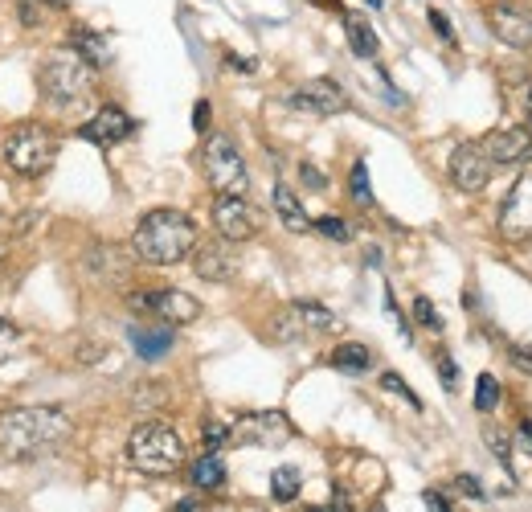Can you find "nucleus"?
Returning <instances> with one entry per match:
<instances>
[{
  "instance_id": "6",
  "label": "nucleus",
  "mask_w": 532,
  "mask_h": 512,
  "mask_svg": "<svg viewBox=\"0 0 532 512\" xmlns=\"http://www.w3.org/2000/svg\"><path fill=\"white\" fill-rule=\"evenodd\" d=\"M201 168H205V181L217 197H246L250 193V168H246V160L230 136H221V132L205 136Z\"/></svg>"
},
{
  "instance_id": "19",
  "label": "nucleus",
  "mask_w": 532,
  "mask_h": 512,
  "mask_svg": "<svg viewBox=\"0 0 532 512\" xmlns=\"http://www.w3.org/2000/svg\"><path fill=\"white\" fill-rule=\"evenodd\" d=\"M131 345H136V353H140L144 361H160V357L176 345V332H172V324H160V328L136 324V328H131Z\"/></svg>"
},
{
  "instance_id": "15",
  "label": "nucleus",
  "mask_w": 532,
  "mask_h": 512,
  "mask_svg": "<svg viewBox=\"0 0 532 512\" xmlns=\"http://www.w3.org/2000/svg\"><path fill=\"white\" fill-rule=\"evenodd\" d=\"M500 234L508 242H532V177H520L500 205Z\"/></svg>"
},
{
  "instance_id": "45",
  "label": "nucleus",
  "mask_w": 532,
  "mask_h": 512,
  "mask_svg": "<svg viewBox=\"0 0 532 512\" xmlns=\"http://www.w3.org/2000/svg\"><path fill=\"white\" fill-rule=\"evenodd\" d=\"M520 435H524V443H528V447H532V422H528V418H524V422H520Z\"/></svg>"
},
{
  "instance_id": "32",
  "label": "nucleus",
  "mask_w": 532,
  "mask_h": 512,
  "mask_svg": "<svg viewBox=\"0 0 532 512\" xmlns=\"http://www.w3.org/2000/svg\"><path fill=\"white\" fill-rule=\"evenodd\" d=\"M414 320L422 328H430V332H442V316H438V308L426 300V295H414Z\"/></svg>"
},
{
  "instance_id": "12",
  "label": "nucleus",
  "mask_w": 532,
  "mask_h": 512,
  "mask_svg": "<svg viewBox=\"0 0 532 512\" xmlns=\"http://www.w3.org/2000/svg\"><path fill=\"white\" fill-rule=\"evenodd\" d=\"M131 132H136V119H131L123 107H115V103H103L91 119L78 127V136L86 144H95V148H115V144L131 140Z\"/></svg>"
},
{
  "instance_id": "29",
  "label": "nucleus",
  "mask_w": 532,
  "mask_h": 512,
  "mask_svg": "<svg viewBox=\"0 0 532 512\" xmlns=\"http://www.w3.org/2000/svg\"><path fill=\"white\" fill-rule=\"evenodd\" d=\"M381 390H389V394H397L402 402H410L414 410H422V398L406 386V377H402V373H393V369H389V373H381Z\"/></svg>"
},
{
  "instance_id": "10",
  "label": "nucleus",
  "mask_w": 532,
  "mask_h": 512,
  "mask_svg": "<svg viewBox=\"0 0 532 512\" xmlns=\"http://www.w3.org/2000/svg\"><path fill=\"white\" fill-rule=\"evenodd\" d=\"M213 230L226 242H250L262 230V213L246 197H217L213 201Z\"/></svg>"
},
{
  "instance_id": "22",
  "label": "nucleus",
  "mask_w": 532,
  "mask_h": 512,
  "mask_svg": "<svg viewBox=\"0 0 532 512\" xmlns=\"http://www.w3.org/2000/svg\"><path fill=\"white\" fill-rule=\"evenodd\" d=\"M332 365L340 373H369L373 369V349L361 345V340H344V345H336V353H332Z\"/></svg>"
},
{
  "instance_id": "34",
  "label": "nucleus",
  "mask_w": 532,
  "mask_h": 512,
  "mask_svg": "<svg viewBox=\"0 0 532 512\" xmlns=\"http://www.w3.org/2000/svg\"><path fill=\"white\" fill-rule=\"evenodd\" d=\"M201 439H205V447L209 451H217V447H226L230 439H234V431L226 422H205V431H201Z\"/></svg>"
},
{
  "instance_id": "14",
  "label": "nucleus",
  "mask_w": 532,
  "mask_h": 512,
  "mask_svg": "<svg viewBox=\"0 0 532 512\" xmlns=\"http://www.w3.org/2000/svg\"><path fill=\"white\" fill-rule=\"evenodd\" d=\"M487 25L492 33L512 50H528L532 46V9L528 5H516V0H496L487 9Z\"/></svg>"
},
{
  "instance_id": "4",
  "label": "nucleus",
  "mask_w": 532,
  "mask_h": 512,
  "mask_svg": "<svg viewBox=\"0 0 532 512\" xmlns=\"http://www.w3.org/2000/svg\"><path fill=\"white\" fill-rule=\"evenodd\" d=\"M58 152H62V136L41 119L13 123L5 140H0V164L21 181H41L58 164Z\"/></svg>"
},
{
  "instance_id": "41",
  "label": "nucleus",
  "mask_w": 532,
  "mask_h": 512,
  "mask_svg": "<svg viewBox=\"0 0 532 512\" xmlns=\"http://www.w3.org/2000/svg\"><path fill=\"white\" fill-rule=\"evenodd\" d=\"M422 500H426V508H430V512H451V500L442 496L438 488H426V492H422Z\"/></svg>"
},
{
  "instance_id": "38",
  "label": "nucleus",
  "mask_w": 532,
  "mask_h": 512,
  "mask_svg": "<svg viewBox=\"0 0 532 512\" xmlns=\"http://www.w3.org/2000/svg\"><path fill=\"white\" fill-rule=\"evenodd\" d=\"M426 21H430V29L442 37V41H451V46H455V25L447 21V13H438V9H430L426 13Z\"/></svg>"
},
{
  "instance_id": "42",
  "label": "nucleus",
  "mask_w": 532,
  "mask_h": 512,
  "mask_svg": "<svg viewBox=\"0 0 532 512\" xmlns=\"http://www.w3.org/2000/svg\"><path fill=\"white\" fill-rule=\"evenodd\" d=\"M512 365L520 373H532V345H512Z\"/></svg>"
},
{
  "instance_id": "13",
  "label": "nucleus",
  "mask_w": 532,
  "mask_h": 512,
  "mask_svg": "<svg viewBox=\"0 0 532 512\" xmlns=\"http://www.w3.org/2000/svg\"><path fill=\"white\" fill-rule=\"evenodd\" d=\"M287 107L324 119V115H340V111L348 107V95H344L340 82H332V78H307L303 87H295V91L287 95Z\"/></svg>"
},
{
  "instance_id": "23",
  "label": "nucleus",
  "mask_w": 532,
  "mask_h": 512,
  "mask_svg": "<svg viewBox=\"0 0 532 512\" xmlns=\"http://www.w3.org/2000/svg\"><path fill=\"white\" fill-rule=\"evenodd\" d=\"M86 271L99 275V279H123L127 263H123V250L119 246H95L86 254Z\"/></svg>"
},
{
  "instance_id": "17",
  "label": "nucleus",
  "mask_w": 532,
  "mask_h": 512,
  "mask_svg": "<svg viewBox=\"0 0 532 512\" xmlns=\"http://www.w3.org/2000/svg\"><path fill=\"white\" fill-rule=\"evenodd\" d=\"M234 242L226 238H217L209 246H197L193 250V271L205 279V283H230L238 275V254L230 250Z\"/></svg>"
},
{
  "instance_id": "5",
  "label": "nucleus",
  "mask_w": 532,
  "mask_h": 512,
  "mask_svg": "<svg viewBox=\"0 0 532 512\" xmlns=\"http://www.w3.org/2000/svg\"><path fill=\"white\" fill-rule=\"evenodd\" d=\"M127 459L144 476H172V472H181V463H185V443L168 422L144 418L131 426V435H127Z\"/></svg>"
},
{
  "instance_id": "3",
  "label": "nucleus",
  "mask_w": 532,
  "mask_h": 512,
  "mask_svg": "<svg viewBox=\"0 0 532 512\" xmlns=\"http://www.w3.org/2000/svg\"><path fill=\"white\" fill-rule=\"evenodd\" d=\"M37 87L50 99V107H58V111L82 107L99 91V66L86 62L74 46H54L37 66Z\"/></svg>"
},
{
  "instance_id": "37",
  "label": "nucleus",
  "mask_w": 532,
  "mask_h": 512,
  "mask_svg": "<svg viewBox=\"0 0 532 512\" xmlns=\"http://www.w3.org/2000/svg\"><path fill=\"white\" fill-rule=\"evenodd\" d=\"M209 127H213V107H209V99H197V107H193V132L209 136Z\"/></svg>"
},
{
  "instance_id": "44",
  "label": "nucleus",
  "mask_w": 532,
  "mask_h": 512,
  "mask_svg": "<svg viewBox=\"0 0 532 512\" xmlns=\"http://www.w3.org/2000/svg\"><path fill=\"white\" fill-rule=\"evenodd\" d=\"M226 62H230V70H238V74H254V70H258L254 58H238V54H230V50H226Z\"/></svg>"
},
{
  "instance_id": "8",
  "label": "nucleus",
  "mask_w": 532,
  "mask_h": 512,
  "mask_svg": "<svg viewBox=\"0 0 532 512\" xmlns=\"http://www.w3.org/2000/svg\"><path fill=\"white\" fill-rule=\"evenodd\" d=\"M234 439L246 443V447H266V451H275V447H287L295 439V426L283 410H254L246 418H238L234 426Z\"/></svg>"
},
{
  "instance_id": "24",
  "label": "nucleus",
  "mask_w": 532,
  "mask_h": 512,
  "mask_svg": "<svg viewBox=\"0 0 532 512\" xmlns=\"http://www.w3.org/2000/svg\"><path fill=\"white\" fill-rule=\"evenodd\" d=\"M193 484L201 488V492H213V488H221L226 484V463H221V455L217 451H205L197 463H193Z\"/></svg>"
},
{
  "instance_id": "28",
  "label": "nucleus",
  "mask_w": 532,
  "mask_h": 512,
  "mask_svg": "<svg viewBox=\"0 0 532 512\" xmlns=\"http://www.w3.org/2000/svg\"><path fill=\"white\" fill-rule=\"evenodd\" d=\"M496 406H500V381L492 373H479V381H475V410L492 414Z\"/></svg>"
},
{
  "instance_id": "40",
  "label": "nucleus",
  "mask_w": 532,
  "mask_h": 512,
  "mask_svg": "<svg viewBox=\"0 0 532 512\" xmlns=\"http://www.w3.org/2000/svg\"><path fill=\"white\" fill-rule=\"evenodd\" d=\"M455 488H459L467 500H483V484H479L475 476H459V480H455Z\"/></svg>"
},
{
  "instance_id": "31",
  "label": "nucleus",
  "mask_w": 532,
  "mask_h": 512,
  "mask_svg": "<svg viewBox=\"0 0 532 512\" xmlns=\"http://www.w3.org/2000/svg\"><path fill=\"white\" fill-rule=\"evenodd\" d=\"M312 230H316V234H324L328 242H352L348 222H344V218H332V213H328V218H320V222H312Z\"/></svg>"
},
{
  "instance_id": "1",
  "label": "nucleus",
  "mask_w": 532,
  "mask_h": 512,
  "mask_svg": "<svg viewBox=\"0 0 532 512\" xmlns=\"http://www.w3.org/2000/svg\"><path fill=\"white\" fill-rule=\"evenodd\" d=\"M70 439V414L58 406H17L0 414V455L29 463Z\"/></svg>"
},
{
  "instance_id": "27",
  "label": "nucleus",
  "mask_w": 532,
  "mask_h": 512,
  "mask_svg": "<svg viewBox=\"0 0 532 512\" xmlns=\"http://www.w3.org/2000/svg\"><path fill=\"white\" fill-rule=\"evenodd\" d=\"M348 193H352V201H357L361 209L373 205V185H369V164H365V160L352 164V173H348Z\"/></svg>"
},
{
  "instance_id": "21",
  "label": "nucleus",
  "mask_w": 532,
  "mask_h": 512,
  "mask_svg": "<svg viewBox=\"0 0 532 512\" xmlns=\"http://www.w3.org/2000/svg\"><path fill=\"white\" fill-rule=\"evenodd\" d=\"M66 46H74L86 62H95L99 70L107 66V58H111V50H107V41H103V33H95V29H86V25H74L70 29V41Z\"/></svg>"
},
{
  "instance_id": "2",
  "label": "nucleus",
  "mask_w": 532,
  "mask_h": 512,
  "mask_svg": "<svg viewBox=\"0 0 532 512\" xmlns=\"http://www.w3.org/2000/svg\"><path fill=\"white\" fill-rule=\"evenodd\" d=\"M131 250L148 267H176L197 250V222L181 209H152L136 222Z\"/></svg>"
},
{
  "instance_id": "47",
  "label": "nucleus",
  "mask_w": 532,
  "mask_h": 512,
  "mask_svg": "<svg viewBox=\"0 0 532 512\" xmlns=\"http://www.w3.org/2000/svg\"><path fill=\"white\" fill-rule=\"evenodd\" d=\"M528 115H532V95H528Z\"/></svg>"
},
{
  "instance_id": "30",
  "label": "nucleus",
  "mask_w": 532,
  "mask_h": 512,
  "mask_svg": "<svg viewBox=\"0 0 532 512\" xmlns=\"http://www.w3.org/2000/svg\"><path fill=\"white\" fill-rule=\"evenodd\" d=\"M483 443L496 451V459L504 467H512V447H508V435H504V426H483Z\"/></svg>"
},
{
  "instance_id": "20",
  "label": "nucleus",
  "mask_w": 532,
  "mask_h": 512,
  "mask_svg": "<svg viewBox=\"0 0 532 512\" xmlns=\"http://www.w3.org/2000/svg\"><path fill=\"white\" fill-rule=\"evenodd\" d=\"M344 33H348V50L357 54V58H377L381 41H377L373 25H369L361 13H344Z\"/></svg>"
},
{
  "instance_id": "7",
  "label": "nucleus",
  "mask_w": 532,
  "mask_h": 512,
  "mask_svg": "<svg viewBox=\"0 0 532 512\" xmlns=\"http://www.w3.org/2000/svg\"><path fill=\"white\" fill-rule=\"evenodd\" d=\"M131 312H144V316H156L160 324H193L201 316V300L181 287H160V291H131Z\"/></svg>"
},
{
  "instance_id": "33",
  "label": "nucleus",
  "mask_w": 532,
  "mask_h": 512,
  "mask_svg": "<svg viewBox=\"0 0 532 512\" xmlns=\"http://www.w3.org/2000/svg\"><path fill=\"white\" fill-rule=\"evenodd\" d=\"M21 349V328L13 320H0V361L13 357Z\"/></svg>"
},
{
  "instance_id": "26",
  "label": "nucleus",
  "mask_w": 532,
  "mask_h": 512,
  "mask_svg": "<svg viewBox=\"0 0 532 512\" xmlns=\"http://www.w3.org/2000/svg\"><path fill=\"white\" fill-rule=\"evenodd\" d=\"M299 488H303V476L295 472V467H275V476H271V496H275L279 504L295 500Z\"/></svg>"
},
{
  "instance_id": "43",
  "label": "nucleus",
  "mask_w": 532,
  "mask_h": 512,
  "mask_svg": "<svg viewBox=\"0 0 532 512\" xmlns=\"http://www.w3.org/2000/svg\"><path fill=\"white\" fill-rule=\"evenodd\" d=\"M307 512H352V504H348V496H344V492H336L328 504H320V508H307Z\"/></svg>"
},
{
  "instance_id": "46",
  "label": "nucleus",
  "mask_w": 532,
  "mask_h": 512,
  "mask_svg": "<svg viewBox=\"0 0 532 512\" xmlns=\"http://www.w3.org/2000/svg\"><path fill=\"white\" fill-rule=\"evenodd\" d=\"M5 222H9V218H5V209H0V234H5Z\"/></svg>"
},
{
  "instance_id": "9",
  "label": "nucleus",
  "mask_w": 532,
  "mask_h": 512,
  "mask_svg": "<svg viewBox=\"0 0 532 512\" xmlns=\"http://www.w3.org/2000/svg\"><path fill=\"white\" fill-rule=\"evenodd\" d=\"M340 316L316 300H295L275 316V336L279 340H299L303 332H340Z\"/></svg>"
},
{
  "instance_id": "48",
  "label": "nucleus",
  "mask_w": 532,
  "mask_h": 512,
  "mask_svg": "<svg viewBox=\"0 0 532 512\" xmlns=\"http://www.w3.org/2000/svg\"><path fill=\"white\" fill-rule=\"evenodd\" d=\"M0 254H5V242H0Z\"/></svg>"
},
{
  "instance_id": "39",
  "label": "nucleus",
  "mask_w": 532,
  "mask_h": 512,
  "mask_svg": "<svg viewBox=\"0 0 532 512\" xmlns=\"http://www.w3.org/2000/svg\"><path fill=\"white\" fill-rule=\"evenodd\" d=\"M299 177H303V185H307V189H328V177L320 173L316 164H299Z\"/></svg>"
},
{
  "instance_id": "36",
  "label": "nucleus",
  "mask_w": 532,
  "mask_h": 512,
  "mask_svg": "<svg viewBox=\"0 0 532 512\" xmlns=\"http://www.w3.org/2000/svg\"><path fill=\"white\" fill-rule=\"evenodd\" d=\"M438 381H442L447 390H455V386H459V365L451 361V353H438Z\"/></svg>"
},
{
  "instance_id": "11",
  "label": "nucleus",
  "mask_w": 532,
  "mask_h": 512,
  "mask_svg": "<svg viewBox=\"0 0 532 512\" xmlns=\"http://www.w3.org/2000/svg\"><path fill=\"white\" fill-rule=\"evenodd\" d=\"M492 173H496V164L492 156L483 152V144L467 140L451 152V181L463 189V193H483L487 185H492Z\"/></svg>"
},
{
  "instance_id": "16",
  "label": "nucleus",
  "mask_w": 532,
  "mask_h": 512,
  "mask_svg": "<svg viewBox=\"0 0 532 512\" xmlns=\"http://www.w3.org/2000/svg\"><path fill=\"white\" fill-rule=\"evenodd\" d=\"M483 152L492 156L496 168H508V164H532V132L528 127H500L483 140Z\"/></svg>"
},
{
  "instance_id": "35",
  "label": "nucleus",
  "mask_w": 532,
  "mask_h": 512,
  "mask_svg": "<svg viewBox=\"0 0 532 512\" xmlns=\"http://www.w3.org/2000/svg\"><path fill=\"white\" fill-rule=\"evenodd\" d=\"M164 386H160V381H140V386H136V406H164Z\"/></svg>"
},
{
  "instance_id": "25",
  "label": "nucleus",
  "mask_w": 532,
  "mask_h": 512,
  "mask_svg": "<svg viewBox=\"0 0 532 512\" xmlns=\"http://www.w3.org/2000/svg\"><path fill=\"white\" fill-rule=\"evenodd\" d=\"M54 9H66V0H17V17L25 29H37V25H46V17Z\"/></svg>"
},
{
  "instance_id": "49",
  "label": "nucleus",
  "mask_w": 532,
  "mask_h": 512,
  "mask_svg": "<svg viewBox=\"0 0 532 512\" xmlns=\"http://www.w3.org/2000/svg\"><path fill=\"white\" fill-rule=\"evenodd\" d=\"M373 512H385V508H373Z\"/></svg>"
},
{
  "instance_id": "18",
  "label": "nucleus",
  "mask_w": 532,
  "mask_h": 512,
  "mask_svg": "<svg viewBox=\"0 0 532 512\" xmlns=\"http://www.w3.org/2000/svg\"><path fill=\"white\" fill-rule=\"evenodd\" d=\"M271 205H275L279 222H283L291 234H312V218H307V209H303V201L295 197V189H287V185H275V193H271Z\"/></svg>"
}]
</instances>
